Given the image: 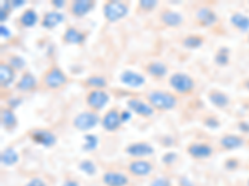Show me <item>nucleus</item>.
<instances>
[{"label": "nucleus", "mask_w": 249, "mask_h": 186, "mask_svg": "<svg viewBox=\"0 0 249 186\" xmlns=\"http://www.w3.org/2000/svg\"><path fill=\"white\" fill-rule=\"evenodd\" d=\"M146 101L155 110H171L178 106V96L163 90H150L146 92Z\"/></svg>", "instance_id": "f257e3e1"}, {"label": "nucleus", "mask_w": 249, "mask_h": 186, "mask_svg": "<svg viewBox=\"0 0 249 186\" xmlns=\"http://www.w3.org/2000/svg\"><path fill=\"white\" fill-rule=\"evenodd\" d=\"M69 82L68 76L57 65H53L40 77V88L48 91H56L62 88Z\"/></svg>", "instance_id": "f03ea898"}, {"label": "nucleus", "mask_w": 249, "mask_h": 186, "mask_svg": "<svg viewBox=\"0 0 249 186\" xmlns=\"http://www.w3.org/2000/svg\"><path fill=\"white\" fill-rule=\"evenodd\" d=\"M168 85L175 91L176 94L188 96L192 94L196 88V81L192 76L184 72H175L168 78Z\"/></svg>", "instance_id": "7ed1b4c3"}, {"label": "nucleus", "mask_w": 249, "mask_h": 186, "mask_svg": "<svg viewBox=\"0 0 249 186\" xmlns=\"http://www.w3.org/2000/svg\"><path fill=\"white\" fill-rule=\"evenodd\" d=\"M130 12V4L124 1H106L102 6V14L110 24L117 23L121 19L127 16Z\"/></svg>", "instance_id": "20e7f679"}, {"label": "nucleus", "mask_w": 249, "mask_h": 186, "mask_svg": "<svg viewBox=\"0 0 249 186\" xmlns=\"http://www.w3.org/2000/svg\"><path fill=\"white\" fill-rule=\"evenodd\" d=\"M100 123H101V117L99 116V113L90 109L80 112L72 119V127L79 132H89L97 127Z\"/></svg>", "instance_id": "39448f33"}, {"label": "nucleus", "mask_w": 249, "mask_h": 186, "mask_svg": "<svg viewBox=\"0 0 249 186\" xmlns=\"http://www.w3.org/2000/svg\"><path fill=\"white\" fill-rule=\"evenodd\" d=\"M110 101V94L106 90H90L86 93L85 102L89 109L99 113L102 108H105Z\"/></svg>", "instance_id": "423d86ee"}, {"label": "nucleus", "mask_w": 249, "mask_h": 186, "mask_svg": "<svg viewBox=\"0 0 249 186\" xmlns=\"http://www.w3.org/2000/svg\"><path fill=\"white\" fill-rule=\"evenodd\" d=\"M124 152L133 159H146L155 154V148L148 141H133L124 147Z\"/></svg>", "instance_id": "0eeeda50"}, {"label": "nucleus", "mask_w": 249, "mask_h": 186, "mask_svg": "<svg viewBox=\"0 0 249 186\" xmlns=\"http://www.w3.org/2000/svg\"><path fill=\"white\" fill-rule=\"evenodd\" d=\"M155 170L152 161L146 159H133L127 164V172L133 178H147Z\"/></svg>", "instance_id": "6e6552de"}, {"label": "nucleus", "mask_w": 249, "mask_h": 186, "mask_svg": "<svg viewBox=\"0 0 249 186\" xmlns=\"http://www.w3.org/2000/svg\"><path fill=\"white\" fill-rule=\"evenodd\" d=\"M214 153V148L207 141H192L187 145V154L196 160L210 159Z\"/></svg>", "instance_id": "1a4fd4ad"}, {"label": "nucleus", "mask_w": 249, "mask_h": 186, "mask_svg": "<svg viewBox=\"0 0 249 186\" xmlns=\"http://www.w3.org/2000/svg\"><path fill=\"white\" fill-rule=\"evenodd\" d=\"M31 141L37 145H41L44 148H51L54 147L57 141V137L50 129H45V128H36L33 129L29 133Z\"/></svg>", "instance_id": "9d476101"}, {"label": "nucleus", "mask_w": 249, "mask_h": 186, "mask_svg": "<svg viewBox=\"0 0 249 186\" xmlns=\"http://www.w3.org/2000/svg\"><path fill=\"white\" fill-rule=\"evenodd\" d=\"M122 124L124 123L121 121V110H119L117 107L110 108L101 118L102 128L108 133H113L119 130Z\"/></svg>", "instance_id": "9b49d317"}, {"label": "nucleus", "mask_w": 249, "mask_h": 186, "mask_svg": "<svg viewBox=\"0 0 249 186\" xmlns=\"http://www.w3.org/2000/svg\"><path fill=\"white\" fill-rule=\"evenodd\" d=\"M95 6L96 1L93 0H74L68 3V12L74 17H84L90 14Z\"/></svg>", "instance_id": "f8f14e48"}, {"label": "nucleus", "mask_w": 249, "mask_h": 186, "mask_svg": "<svg viewBox=\"0 0 249 186\" xmlns=\"http://www.w3.org/2000/svg\"><path fill=\"white\" fill-rule=\"evenodd\" d=\"M40 87V79H37L30 71H24L17 83L14 85V88L19 93H29Z\"/></svg>", "instance_id": "ddd939ff"}, {"label": "nucleus", "mask_w": 249, "mask_h": 186, "mask_svg": "<svg viewBox=\"0 0 249 186\" xmlns=\"http://www.w3.org/2000/svg\"><path fill=\"white\" fill-rule=\"evenodd\" d=\"M126 106H127V109H130L131 112L137 114L140 117H143V118H150L153 116L155 109H153L152 106L148 103L147 101L141 98H130L126 102Z\"/></svg>", "instance_id": "4468645a"}, {"label": "nucleus", "mask_w": 249, "mask_h": 186, "mask_svg": "<svg viewBox=\"0 0 249 186\" xmlns=\"http://www.w3.org/2000/svg\"><path fill=\"white\" fill-rule=\"evenodd\" d=\"M101 181L105 186H128L130 185V176L124 171L107 170L102 174Z\"/></svg>", "instance_id": "2eb2a0df"}, {"label": "nucleus", "mask_w": 249, "mask_h": 186, "mask_svg": "<svg viewBox=\"0 0 249 186\" xmlns=\"http://www.w3.org/2000/svg\"><path fill=\"white\" fill-rule=\"evenodd\" d=\"M196 20L203 28H210V26L215 25L218 23V16L215 12L210 6H199L196 10Z\"/></svg>", "instance_id": "dca6fc26"}, {"label": "nucleus", "mask_w": 249, "mask_h": 186, "mask_svg": "<svg viewBox=\"0 0 249 186\" xmlns=\"http://www.w3.org/2000/svg\"><path fill=\"white\" fill-rule=\"evenodd\" d=\"M160 21L163 24L164 26L172 29H177L179 26L183 25L184 17L181 13L175 12L172 9H163L159 15Z\"/></svg>", "instance_id": "f3484780"}, {"label": "nucleus", "mask_w": 249, "mask_h": 186, "mask_svg": "<svg viewBox=\"0 0 249 186\" xmlns=\"http://www.w3.org/2000/svg\"><path fill=\"white\" fill-rule=\"evenodd\" d=\"M120 82L131 88H140L146 83V77L132 70H124L120 74Z\"/></svg>", "instance_id": "a211bd4d"}, {"label": "nucleus", "mask_w": 249, "mask_h": 186, "mask_svg": "<svg viewBox=\"0 0 249 186\" xmlns=\"http://www.w3.org/2000/svg\"><path fill=\"white\" fill-rule=\"evenodd\" d=\"M86 37H88V35L84 31L79 30L75 26H68L62 34L61 40L62 43L66 44V45H82L85 43Z\"/></svg>", "instance_id": "6ab92c4d"}, {"label": "nucleus", "mask_w": 249, "mask_h": 186, "mask_svg": "<svg viewBox=\"0 0 249 186\" xmlns=\"http://www.w3.org/2000/svg\"><path fill=\"white\" fill-rule=\"evenodd\" d=\"M246 144V139L243 136L228 133L219 138V147L224 150H234L239 149Z\"/></svg>", "instance_id": "aec40b11"}, {"label": "nucleus", "mask_w": 249, "mask_h": 186, "mask_svg": "<svg viewBox=\"0 0 249 186\" xmlns=\"http://www.w3.org/2000/svg\"><path fill=\"white\" fill-rule=\"evenodd\" d=\"M65 20V15L62 14L59 10H51V12L45 13L40 20V25L41 28L46 29V30H53V29L57 28L60 24Z\"/></svg>", "instance_id": "412c9836"}, {"label": "nucleus", "mask_w": 249, "mask_h": 186, "mask_svg": "<svg viewBox=\"0 0 249 186\" xmlns=\"http://www.w3.org/2000/svg\"><path fill=\"white\" fill-rule=\"evenodd\" d=\"M17 79V71L9 65L6 61L0 62V85L3 88H9L15 85Z\"/></svg>", "instance_id": "4be33fe9"}, {"label": "nucleus", "mask_w": 249, "mask_h": 186, "mask_svg": "<svg viewBox=\"0 0 249 186\" xmlns=\"http://www.w3.org/2000/svg\"><path fill=\"white\" fill-rule=\"evenodd\" d=\"M144 72L152 78L161 79L164 76H167L168 67L162 61H150L144 65Z\"/></svg>", "instance_id": "5701e85b"}, {"label": "nucleus", "mask_w": 249, "mask_h": 186, "mask_svg": "<svg viewBox=\"0 0 249 186\" xmlns=\"http://www.w3.org/2000/svg\"><path fill=\"white\" fill-rule=\"evenodd\" d=\"M39 21V15H37L36 10L33 8L25 9V10L19 15V17H18V24H19L20 28L23 29L34 28Z\"/></svg>", "instance_id": "b1692460"}, {"label": "nucleus", "mask_w": 249, "mask_h": 186, "mask_svg": "<svg viewBox=\"0 0 249 186\" xmlns=\"http://www.w3.org/2000/svg\"><path fill=\"white\" fill-rule=\"evenodd\" d=\"M207 97H208V101L211 102V105L214 106L218 109H224V108L231 105L230 96L219 90H211Z\"/></svg>", "instance_id": "393cba45"}, {"label": "nucleus", "mask_w": 249, "mask_h": 186, "mask_svg": "<svg viewBox=\"0 0 249 186\" xmlns=\"http://www.w3.org/2000/svg\"><path fill=\"white\" fill-rule=\"evenodd\" d=\"M0 119H1V127H3L6 132H13V130L18 127V117L17 114H15L14 109H12V108H1Z\"/></svg>", "instance_id": "a878e982"}, {"label": "nucleus", "mask_w": 249, "mask_h": 186, "mask_svg": "<svg viewBox=\"0 0 249 186\" xmlns=\"http://www.w3.org/2000/svg\"><path fill=\"white\" fill-rule=\"evenodd\" d=\"M84 86L90 90H106L108 86V81L102 75H91L84 81Z\"/></svg>", "instance_id": "bb28decb"}, {"label": "nucleus", "mask_w": 249, "mask_h": 186, "mask_svg": "<svg viewBox=\"0 0 249 186\" xmlns=\"http://www.w3.org/2000/svg\"><path fill=\"white\" fill-rule=\"evenodd\" d=\"M230 23L233 28L242 32H248L249 31V16L242 14V13H233L230 17Z\"/></svg>", "instance_id": "cd10ccee"}, {"label": "nucleus", "mask_w": 249, "mask_h": 186, "mask_svg": "<svg viewBox=\"0 0 249 186\" xmlns=\"http://www.w3.org/2000/svg\"><path fill=\"white\" fill-rule=\"evenodd\" d=\"M0 159H1V164L3 165H5V167H13V165L18 164V161H19V154H18V152L14 148L6 147L1 152Z\"/></svg>", "instance_id": "c85d7f7f"}, {"label": "nucleus", "mask_w": 249, "mask_h": 186, "mask_svg": "<svg viewBox=\"0 0 249 186\" xmlns=\"http://www.w3.org/2000/svg\"><path fill=\"white\" fill-rule=\"evenodd\" d=\"M206 39H204L202 35L198 34H192L187 35L183 40H182V46L188 50H196V48H199L204 44Z\"/></svg>", "instance_id": "c756f323"}, {"label": "nucleus", "mask_w": 249, "mask_h": 186, "mask_svg": "<svg viewBox=\"0 0 249 186\" xmlns=\"http://www.w3.org/2000/svg\"><path fill=\"white\" fill-rule=\"evenodd\" d=\"M214 62L218 66H227L230 63V50L227 47L218 48L215 52Z\"/></svg>", "instance_id": "7c9ffc66"}, {"label": "nucleus", "mask_w": 249, "mask_h": 186, "mask_svg": "<svg viewBox=\"0 0 249 186\" xmlns=\"http://www.w3.org/2000/svg\"><path fill=\"white\" fill-rule=\"evenodd\" d=\"M5 61L8 62L9 65L12 66L17 72L18 71L24 70V67H25V61H24V59H21L19 55H15V54L9 55V56L6 57Z\"/></svg>", "instance_id": "2f4dec72"}, {"label": "nucleus", "mask_w": 249, "mask_h": 186, "mask_svg": "<svg viewBox=\"0 0 249 186\" xmlns=\"http://www.w3.org/2000/svg\"><path fill=\"white\" fill-rule=\"evenodd\" d=\"M79 169L81 170L82 172H85L88 175H95L97 172V167L96 164L93 163L92 160H89V159H85V160H81L79 164Z\"/></svg>", "instance_id": "473e14b6"}, {"label": "nucleus", "mask_w": 249, "mask_h": 186, "mask_svg": "<svg viewBox=\"0 0 249 186\" xmlns=\"http://www.w3.org/2000/svg\"><path fill=\"white\" fill-rule=\"evenodd\" d=\"M97 144H99V138L95 134H86L84 150L85 152H92V150H95L97 148Z\"/></svg>", "instance_id": "72a5a7b5"}, {"label": "nucleus", "mask_w": 249, "mask_h": 186, "mask_svg": "<svg viewBox=\"0 0 249 186\" xmlns=\"http://www.w3.org/2000/svg\"><path fill=\"white\" fill-rule=\"evenodd\" d=\"M159 6V1L156 0H140L137 8L144 13H151Z\"/></svg>", "instance_id": "f704fd0d"}, {"label": "nucleus", "mask_w": 249, "mask_h": 186, "mask_svg": "<svg viewBox=\"0 0 249 186\" xmlns=\"http://www.w3.org/2000/svg\"><path fill=\"white\" fill-rule=\"evenodd\" d=\"M203 124L207 128H211V129H217V128L221 127V122L215 116H206L203 118Z\"/></svg>", "instance_id": "c9c22d12"}, {"label": "nucleus", "mask_w": 249, "mask_h": 186, "mask_svg": "<svg viewBox=\"0 0 249 186\" xmlns=\"http://www.w3.org/2000/svg\"><path fill=\"white\" fill-rule=\"evenodd\" d=\"M177 158L178 156H177V154L175 152H167L162 155V163L164 165H167V167H171V165H173L177 161Z\"/></svg>", "instance_id": "e433bc0d"}, {"label": "nucleus", "mask_w": 249, "mask_h": 186, "mask_svg": "<svg viewBox=\"0 0 249 186\" xmlns=\"http://www.w3.org/2000/svg\"><path fill=\"white\" fill-rule=\"evenodd\" d=\"M148 186H172V181L167 176H157L151 181Z\"/></svg>", "instance_id": "4c0bfd02"}, {"label": "nucleus", "mask_w": 249, "mask_h": 186, "mask_svg": "<svg viewBox=\"0 0 249 186\" xmlns=\"http://www.w3.org/2000/svg\"><path fill=\"white\" fill-rule=\"evenodd\" d=\"M238 165H239V163H238V159H234V158L228 159V160L226 161V164H224V167H226V169L230 170V171H232V170L237 169Z\"/></svg>", "instance_id": "58836bf2"}, {"label": "nucleus", "mask_w": 249, "mask_h": 186, "mask_svg": "<svg viewBox=\"0 0 249 186\" xmlns=\"http://www.w3.org/2000/svg\"><path fill=\"white\" fill-rule=\"evenodd\" d=\"M21 103V98L20 97H12V98H9L8 102H6V107L12 108V109L15 110V108Z\"/></svg>", "instance_id": "ea45409f"}, {"label": "nucleus", "mask_w": 249, "mask_h": 186, "mask_svg": "<svg viewBox=\"0 0 249 186\" xmlns=\"http://www.w3.org/2000/svg\"><path fill=\"white\" fill-rule=\"evenodd\" d=\"M24 186H48V184H46L41 178H34L31 179L30 181H28Z\"/></svg>", "instance_id": "a19ab883"}, {"label": "nucleus", "mask_w": 249, "mask_h": 186, "mask_svg": "<svg viewBox=\"0 0 249 186\" xmlns=\"http://www.w3.org/2000/svg\"><path fill=\"white\" fill-rule=\"evenodd\" d=\"M51 5L54 6V10H61L64 8H68V3L64 1V0H54V1H51Z\"/></svg>", "instance_id": "79ce46f5"}, {"label": "nucleus", "mask_w": 249, "mask_h": 186, "mask_svg": "<svg viewBox=\"0 0 249 186\" xmlns=\"http://www.w3.org/2000/svg\"><path fill=\"white\" fill-rule=\"evenodd\" d=\"M131 117H132V112H131L130 109L121 110V121H122V123H126V122L130 121Z\"/></svg>", "instance_id": "37998d69"}, {"label": "nucleus", "mask_w": 249, "mask_h": 186, "mask_svg": "<svg viewBox=\"0 0 249 186\" xmlns=\"http://www.w3.org/2000/svg\"><path fill=\"white\" fill-rule=\"evenodd\" d=\"M0 34H1V37H5V39H9V37L12 36V32H10V30H9L6 26L1 25L0 26Z\"/></svg>", "instance_id": "c03bdc74"}, {"label": "nucleus", "mask_w": 249, "mask_h": 186, "mask_svg": "<svg viewBox=\"0 0 249 186\" xmlns=\"http://www.w3.org/2000/svg\"><path fill=\"white\" fill-rule=\"evenodd\" d=\"M179 186H195V184L192 183V180L186 178V176H181L179 178Z\"/></svg>", "instance_id": "a18cd8bd"}, {"label": "nucleus", "mask_w": 249, "mask_h": 186, "mask_svg": "<svg viewBox=\"0 0 249 186\" xmlns=\"http://www.w3.org/2000/svg\"><path fill=\"white\" fill-rule=\"evenodd\" d=\"M61 186H80V184L77 183L74 179H66L64 183L61 184Z\"/></svg>", "instance_id": "49530a36"}, {"label": "nucleus", "mask_w": 249, "mask_h": 186, "mask_svg": "<svg viewBox=\"0 0 249 186\" xmlns=\"http://www.w3.org/2000/svg\"><path fill=\"white\" fill-rule=\"evenodd\" d=\"M12 5L13 9H17L20 8V6L25 5V1H24V0H14V1H12Z\"/></svg>", "instance_id": "de8ad7c7"}, {"label": "nucleus", "mask_w": 249, "mask_h": 186, "mask_svg": "<svg viewBox=\"0 0 249 186\" xmlns=\"http://www.w3.org/2000/svg\"><path fill=\"white\" fill-rule=\"evenodd\" d=\"M247 41H248V44H249V32H248V35H247Z\"/></svg>", "instance_id": "09e8293b"}]
</instances>
